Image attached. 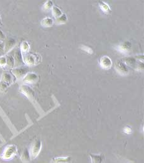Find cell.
Returning a JSON list of instances; mask_svg holds the SVG:
<instances>
[{
	"label": "cell",
	"instance_id": "obj_1",
	"mask_svg": "<svg viewBox=\"0 0 144 163\" xmlns=\"http://www.w3.org/2000/svg\"><path fill=\"white\" fill-rule=\"evenodd\" d=\"M115 69L116 72L121 75H126L129 72L127 66L122 60H117L115 64Z\"/></svg>",
	"mask_w": 144,
	"mask_h": 163
},
{
	"label": "cell",
	"instance_id": "obj_2",
	"mask_svg": "<svg viewBox=\"0 0 144 163\" xmlns=\"http://www.w3.org/2000/svg\"><path fill=\"white\" fill-rule=\"evenodd\" d=\"M13 75L16 79L19 80L23 79L27 73H29V69L26 67H19L13 68L11 70Z\"/></svg>",
	"mask_w": 144,
	"mask_h": 163
},
{
	"label": "cell",
	"instance_id": "obj_3",
	"mask_svg": "<svg viewBox=\"0 0 144 163\" xmlns=\"http://www.w3.org/2000/svg\"><path fill=\"white\" fill-rule=\"evenodd\" d=\"M19 91L30 100L35 98V91L30 86L26 84H22L20 86Z\"/></svg>",
	"mask_w": 144,
	"mask_h": 163
},
{
	"label": "cell",
	"instance_id": "obj_4",
	"mask_svg": "<svg viewBox=\"0 0 144 163\" xmlns=\"http://www.w3.org/2000/svg\"><path fill=\"white\" fill-rule=\"evenodd\" d=\"M17 153V147L14 145L8 146L6 149H5L3 154V158L4 159H10L12 157L16 154Z\"/></svg>",
	"mask_w": 144,
	"mask_h": 163
},
{
	"label": "cell",
	"instance_id": "obj_5",
	"mask_svg": "<svg viewBox=\"0 0 144 163\" xmlns=\"http://www.w3.org/2000/svg\"><path fill=\"white\" fill-rule=\"evenodd\" d=\"M132 45L129 41H124L120 44L117 45L116 46V49L118 51L122 53L127 54L130 52L131 50Z\"/></svg>",
	"mask_w": 144,
	"mask_h": 163
},
{
	"label": "cell",
	"instance_id": "obj_6",
	"mask_svg": "<svg viewBox=\"0 0 144 163\" xmlns=\"http://www.w3.org/2000/svg\"><path fill=\"white\" fill-rule=\"evenodd\" d=\"M41 148H42V142L39 140H35L32 146L31 152H30V156L32 159L37 157L40 152Z\"/></svg>",
	"mask_w": 144,
	"mask_h": 163
},
{
	"label": "cell",
	"instance_id": "obj_7",
	"mask_svg": "<svg viewBox=\"0 0 144 163\" xmlns=\"http://www.w3.org/2000/svg\"><path fill=\"white\" fill-rule=\"evenodd\" d=\"M38 80V77L35 73L29 72L22 79V82L24 84H34L37 82Z\"/></svg>",
	"mask_w": 144,
	"mask_h": 163
},
{
	"label": "cell",
	"instance_id": "obj_8",
	"mask_svg": "<svg viewBox=\"0 0 144 163\" xmlns=\"http://www.w3.org/2000/svg\"><path fill=\"white\" fill-rule=\"evenodd\" d=\"M14 60V68L21 67L22 65H24V63L23 56L20 49H17L16 51H15Z\"/></svg>",
	"mask_w": 144,
	"mask_h": 163
},
{
	"label": "cell",
	"instance_id": "obj_9",
	"mask_svg": "<svg viewBox=\"0 0 144 163\" xmlns=\"http://www.w3.org/2000/svg\"><path fill=\"white\" fill-rule=\"evenodd\" d=\"M16 44V40L13 38H8L5 40L4 43V54H7L15 47Z\"/></svg>",
	"mask_w": 144,
	"mask_h": 163
},
{
	"label": "cell",
	"instance_id": "obj_10",
	"mask_svg": "<svg viewBox=\"0 0 144 163\" xmlns=\"http://www.w3.org/2000/svg\"><path fill=\"white\" fill-rule=\"evenodd\" d=\"M100 65L103 69H109L112 65V60L108 56L104 55L100 60Z\"/></svg>",
	"mask_w": 144,
	"mask_h": 163
},
{
	"label": "cell",
	"instance_id": "obj_11",
	"mask_svg": "<svg viewBox=\"0 0 144 163\" xmlns=\"http://www.w3.org/2000/svg\"><path fill=\"white\" fill-rule=\"evenodd\" d=\"M23 59L24 63L29 66L34 65L37 62V57L33 54H26L23 57Z\"/></svg>",
	"mask_w": 144,
	"mask_h": 163
},
{
	"label": "cell",
	"instance_id": "obj_12",
	"mask_svg": "<svg viewBox=\"0 0 144 163\" xmlns=\"http://www.w3.org/2000/svg\"><path fill=\"white\" fill-rule=\"evenodd\" d=\"M122 60L127 66L128 65L129 67L136 69L138 60H137L134 57H127L122 59Z\"/></svg>",
	"mask_w": 144,
	"mask_h": 163
},
{
	"label": "cell",
	"instance_id": "obj_13",
	"mask_svg": "<svg viewBox=\"0 0 144 163\" xmlns=\"http://www.w3.org/2000/svg\"><path fill=\"white\" fill-rule=\"evenodd\" d=\"M0 81H1L8 85L11 84L13 82V77L9 72L5 71V72H3V73L2 74L1 80Z\"/></svg>",
	"mask_w": 144,
	"mask_h": 163
},
{
	"label": "cell",
	"instance_id": "obj_14",
	"mask_svg": "<svg viewBox=\"0 0 144 163\" xmlns=\"http://www.w3.org/2000/svg\"><path fill=\"white\" fill-rule=\"evenodd\" d=\"M14 67V57L11 55L6 56V64L4 68L6 69H13Z\"/></svg>",
	"mask_w": 144,
	"mask_h": 163
},
{
	"label": "cell",
	"instance_id": "obj_15",
	"mask_svg": "<svg viewBox=\"0 0 144 163\" xmlns=\"http://www.w3.org/2000/svg\"><path fill=\"white\" fill-rule=\"evenodd\" d=\"M92 163H103L105 160L103 155H93L90 154Z\"/></svg>",
	"mask_w": 144,
	"mask_h": 163
},
{
	"label": "cell",
	"instance_id": "obj_16",
	"mask_svg": "<svg viewBox=\"0 0 144 163\" xmlns=\"http://www.w3.org/2000/svg\"><path fill=\"white\" fill-rule=\"evenodd\" d=\"M20 159L23 162H29L31 159V156L30 154L29 150L26 148L25 149L20 157Z\"/></svg>",
	"mask_w": 144,
	"mask_h": 163
},
{
	"label": "cell",
	"instance_id": "obj_17",
	"mask_svg": "<svg viewBox=\"0 0 144 163\" xmlns=\"http://www.w3.org/2000/svg\"><path fill=\"white\" fill-rule=\"evenodd\" d=\"M53 23H54V21H53V19L51 18H48V17L43 19L42 20V21H41V24H42V26L43 27H46V28L52 26Z\"/></svg>",
	"mask_w": 144,
	"mask_h": 163
},
{
	"label": "cell",
	"instance_id": "obj_18",
	"mask_svg": "<svg viewBox=\"0 0 144 163\" xmlns=\"http://www.w3.org/2000/svg\"><path fill=\"white\" fill-rule=\"evenodd\" d=\"M99 4L100 8L104 13L108 14L111 12V9H110V6L106 3H105L103 1H99Z\"/></svg>",
	"mask_w": 144,
	"mask_h": 163
},
{
	"label": "cell",
	"instance_id": "obj_19",
	"mask_svg": "<svg viewBox=\"0 0 144 163\" xmlns=\"http://www.w3.org/2000/svg\"><path fill=\"white\" fill-rule=\"evenodd\" d=\"M51 11H52V14L55 18H57L63 14L61 10L56 6H53L52 9H51Z\"/></svg>",
	"mask_w": 144,
	"mask_h": 163
},
{
	"label": "cell",
	"instance_id": "obj_20",
	"mask_svg": "<svg viewBox=\"0 0 144 163\" xmlns=\"http://www.w3.org/2000/svg\"><path fill=\"white\" fill-rule=\"evenodd\" d=\"M67 16L66 15L64 14H63L61 16H60L59 17L56 18L55 20V23L58 24H64L66 23L67 21Z\"/></svg>",
	"mask_w": 144,
	"mask_h": 163
},
{
	"label": "cell",
	"instance_id": "obj_21",
	"mask_svg": "<svg viewBox=\"0 0 144 163\" xmlns=\"http://www.w3.org/2000/svg\"><path fill=\"white\" fill-rule=\"evenodd\" d=\"M30 49V45L29 43L26 41H24L22 43L21 45H20V51L21 52L26 53Z\"/></svg>",
	"mask_w": 144,
	"mask_h": 163
},
{
	"label": "cell",
	"instance_id": "obj_22",
	"mask_svg": "<svg viewBox=\"0 0 144 163\" xmlns=\"http://www.w3.org/2000/svg\"><path fill=\"white\" fill-rule=\"evenodd\" d=\"M53 6V3L52 1H47L45 3L43 6L42 7V9L43 11H50V9H52Z\"/></svg>",
	"mask_w": 144,
	"mask_h": 163
},
{
	"label": "cell",
	"instance_id": "obj_23",
	"mask_svg": "<svg viewBox=\"0 0 144 163\" xmlns=\"http://www.w3.org/2000/svg\"><path fill=\"white\" fill-rule=\"evenodd\" d=\"M8 87V85L5 84L3 82L0 81V93H3L7 90Z\"/></svg>",
	"mask_w": 144,
	"mask_h": 163
},
{
	"label": "cell",
	"instance_id": "obj_24",
	"mask_svg": "<svg viewBox=\"0 0 144 163\" xmlns=\"http://www.w3.org/2000/svg\"><path fill=\"white\" fill-rule=\"evenodd\" d=\"M80 48H81L82 50H84V51H85L86 52L89 53V54H93V50H92V49L90 48V47H89V46H86V45H82L81 46H80Z\"/></svg>",
	"mask_w": 144,
	"mask_h": 163
},
{
	"label": "cell",
	"instance_id": "obj_25",
	"mask_svg": "<svg viewBox=\"0 0 144 163\" xmlns=\"http://www.w3.org/2000/svg\"><path fill=\"white\" fill-rule=\"evenodd\" d=\"M6 64V56H1L0 57V67H5Z\"/></svg>",
	"mask_w": 144,
	"mask_h": 163
},
{
	"label": "cell",
	"instance_id": "obj_26",
	"mask_svg": "<svg viewBox=\"0 0 144 163\" xmlns=\"http://www.w3.org/2000/svg\"><path fill=\"white\" fill-rule=\"evenodd\" d=\"M136 69L137 70H139V71L143 70V62H142V61H138Z\"/></svg>",
	"mask_w": 144,
	"mask_h": 163
},
{
	"label": "cell",
	"instance_id": "obj_27",
	"mask_svg": "<svg viewBox=\"0 0 144 163\" xmlns=\"http://www.w3.org/2000/svg\"><path fill=\"white\" fill-rule=\"evenodd\" d=\"M136 58V59L138 61H142V62H143V55H136L134 57Z\"/></svg>",
	"mask_w": 144,
	"mask_h": 163
},
{
	"label": "cell",
	"instance_id": "obj_28",
	"mask_svg": "<svg viewBox=\"0 0 144 163\" xmlns=\"http://www.w3.org/2000/svg\"><path fill=\"white\" fill-rule=\"evenodd\" d=\"M6 39V36H5V34L2 30L0 29V40H4Z\"/></svg>",
	"mask_w": 144,
	"mask_h": 163
},
{
	"label": "cell",
	"instance_id": "obj_29",
	"mask_svg": "<svg viewBox=\"0 0 144 163\" xmlns=\"http://www.w3.org/2000/svg\"><path fill=\"white\" fill-rule=\"evenodd\" d=\"M66 158H58L56 163H66Z\"/></svg>",
	"mask_w": 144,
	"mask_h": 163
},
{
	"label": "cell",
	"instance_id": "obj_30",
	"mask_svg": "<svg viewBox=\"0 0 144 163\" xmlns=\"http://www.w3.org/2000/svg\"><path fill=\"white\" fill-rule=\"evenodd\" d=\"M0 54H4V43H0Z\"/></svg>",
	"mask_w": 144,
	"mask_h": 163
},
{
	"label": "cell",
	"instance_id": "obj_31",
	"mask_svg": "<svg viewBox=\"0 0 144 163\" xmlns=\"http://www.w3.org/2000/svg\"><path fill=\"white\" fill-rule=\"evenodd\" d=\"M124 132L127 134H129L130 133H131V129L130 128H128V127H126V128H124Z\"/></svg>",
	"mask_w": 144,
	"mask_h": 163
},
{
	"label": "cell",
	"instance_id": "obj_32",
	"mask_svg": "<svg viewBox=\"0 0 144 163\" xmlns=\"http://www.w3.org/2000/svg\"><path fill=\"white\" fill-rule=\"evenodd\" d=\"M1 24V16H0V25Z\"/></svg>",
	"mask_w": 144,
	"mask_h": 163
}]
</instances>
